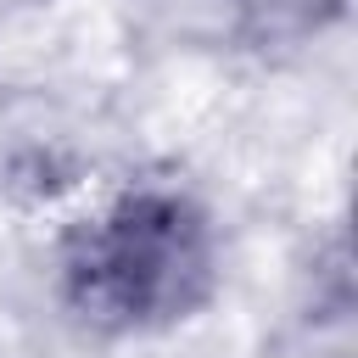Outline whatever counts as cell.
Returning a JSON list of instances; mask_svg holds the SVG:
<instances>
[{"label":"cell","mask_w":358,"mask_h":358,"mask_svg":"<svg viewBox=\"0 0 358 358\" xmlns=\"http://www.w3.org/2000/svg\"><path fill=\"white\" fill-rule=\"evenodd\" d=\"M358 0H190L201 45L235 62H296L347 34Z\"/></svg>","instance_id":"7a4b0ae2"},{"label":"cell","mask_w":358,"mask_h":358,"mask_svg":"<svg viewBox=\"0 0 358 358\" xmlns=\"http://www.w3.org/2000/svg\"><path fill=\"white\" fill-rule=\"evenodd\" d=\"M308 296H302V319L319 330H336V341H347L352 324V252H347V229L330 224L324 241H313V263L302 268Z\"/></svg>","instance_id":"3957f363"},{"label":"cell","mask_w":358,"mask_h":358,"mask_svg":"<svg viewBox=\"0 0 358 358\" xmlns=\"http://www.w3.org/2000/svg\"><path fill=\"white\" fill-rule=\"evenodd\" d=\"M229 285L218 207L173 173H140L78 207L50 246L56 313L106 347L196 330Z\"/></svg>","instance_id":"6da1fadb"}]
</instances>
